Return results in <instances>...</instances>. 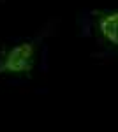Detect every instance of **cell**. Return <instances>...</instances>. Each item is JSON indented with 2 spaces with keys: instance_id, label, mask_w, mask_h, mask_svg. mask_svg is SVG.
<instances>
[{
  "instance_id": "6da1fadb",
  "label": "cell",
  "mask_w": 118,
  "mask_h": 132,
  "mask_svg": "<svg viewBox=\"0 0 118 132\" xmlns=\"http://www.w3.org/2000/svg\"><path fill=\"white\" fill-rule=\"evenodd\" d=\"M37 41H23L0 51V76H30L37 62Z\"/></svg>"
},
{
  "instance_id": "7a4b0ae2",
  "label": "cell",
  "mask_w": 118,
  "mask_h": 132,
  "mask_svg": "<svg viewBox=\"0 0 118 132\" xmlns=\"http://www.w3.org/2000/svg\"><path fill=\"white\" fill-rule=\"evenodd\" d=\"M93 35L104 50L118 55V7L97 9L92 12Z\"/></svg>"
}]
</instances>
